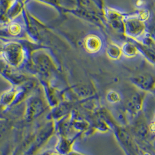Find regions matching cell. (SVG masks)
<instances>
[{
    "instance_id": "6",
    "label": "cell",
    "mask_w": 155,
    "mask_h": 155,
    "mask_svg": "<svg viewBox=\"0 0 155 155\" xmlns=\"http://www.w3.org/2000/svg\"><path fill=\"white\" fill-rule=\"evenodd\" d=\"M85 45L87 50L89 52H98L102 47V42L101 38L95 35H89L86 38Z\"/></svg>"
},
{
    "instance_id": "12",
    "label": "cell",
    "mask_w": 155,
    "mask_h": 155,
    "mask_svg": "<svg viewBox=\"0 0 155 155\" xmlns=\"http://www.w3.org/2000/svg\"><path fill=\"white\" fill-rule=\"evenodd\" d=\"M5 66V64L4 62V61L0 59V71L4 69Z\"/></svg>"
},
{
    "instance_id": "5",
    "label": "cell",
    "mask_w": 155,
    "mask_h": 155,
    "mask_svg": "<svg viewBox=\"0 0 155 155\" xmlns=\"http://www.w3.org/2000/svg\"><path fill=\"white\" fill-rule=\"evenodd\" d=\"M106 15L108 22L115 29L118 31H123L124 30L123 21L125 19L123 15L113 9H107Z\"/></svg>"
},
{
    "instance_id": "10",
    "label": "cell",
    "mask_w": 155,
    "mask_h": 155,
    "mask_svg": "<svg viewBox=\"0 0 155 155\" xmlns=\"http://www.w3.org/2000/svg\"><path fill=\"white\" fill-rule=\"evenodd\" d=\"M137 48L130 43H127L124 45L123 51L124 54L128 56H133L137 54Z\"/></svg>"
},
{
    "instance_id": "7",
    "label": "cell",
    "mask_w": 155,
    "mask_h": 155,
    "mask_svg": "<svg viewBox=\"0 0 155 155\" xmlns=\"http://www.w3.org/2000/svg\"><path fill=\"white\" fill-rule=\"evenodd\" d=\"M134 132L136 135L140 139H146L149 134L147 124L143 119L137 120L134 125Z\"/></svg>"
},
{
    "instance_id": "9",
    "label": "cell",
    "mask_w": 155,
    "mask_h": 155,
    "mask_svg": "<svg viewBox=\"0 0 155 155\" xmlns=\"http://www.w3.org/2000/svg\"><path fill=\"white\" fill-rule=\"evenodd\" d=\"M121 51L118 47L113 45H110L107 49L108 54L112 58H118L121 55Z\"/></svg>"
},
{
    "instance_id": "8",
    "label": "cell",
    "mask_w": 155,
    "mask_h": 155,
    "mask_svg": "<svg viewBox=\"0 0 155 155\" xmlns=\"http://www.w3.org/2000/svg\"><path fill=\"white\" fill-rule=\"evenodd\" d=\"M138 48L142 51V53L145 55V57L148 60H149L151 62L155 64V51L152 50L151 48H149L145 46H142L139 45H138Z\"/></svg>"
},
{
    "instance_id": "11",
    "label": "cell",
    "mask_w": 155,
    "mask_h": 155,
    "mask_svg": "<svg viewBox=\"0 0 155 155\" xmlns=\"http://www.w3.org/2000/svg\"><path fill=\"white\" fill-rule=\"evenodd\" d=\"M109 101H110L112 102L118 101L120 100L119 95L117 94V93H116V92H112L109 93Z\"/></svg>"
},
{
    "instance_id": "2",
    "label": "cell",
    "mask_w": 155,
    "mask_h": 155,
    "mask_svg": "<svg viewBox=\"0 0 155 155\" xmlns=\"http://www.w3.org/2000/svg\"><path fill=\"white\" fill-rule=\"evenodd\" d=\"M4 56L8 62L13 65H17L23 59V48L18 44H9L4 48Z\"/></svg>"
},
{
    "instance_id": "4",
    "label": "cell",
    "mask_w": 155,
    "mask_h": 155,
    "mask_svg": "<svg viewBox=\"0 0 155 155\" xmlns=\"http://www.w3.org/2000/svg\"><path fill=\"white\" fill-rule=\"evenodd\" d=\"M142 99L143 96L141 93L134 92L131 94L126 99V109L131 113H137L141 108Z\"/></svg>"
},
{
    "instance_id": "1",
    "label": "cell",
    "mask_w": 155,
    "mask_h": 155,
    "mask_svg": "<svg viewBox=\"0 0 155 155\" xmlns=\"http://www.w3.org/2000/svg\"><path fill=\"white\" fill-rule=\"evenodd\" d=\"M127 34L134 38H140L146 31V25L139 16L124 19Z\"/></svg>"
},
{
    "instance_id": "3",
    "label": "cell",
    "mask_w": 155,
    "mask_h": 155,
    "mask_svg": "<svg viewBox=\"0 0 155 155\" xmlns=\"http://www.w3.org/2000/svg\"><path fill=\"white\" fill-rule=\"evenodd\" d=\"M132 82L140 89L152 91L155 89V77L149 74H144L132 78Z\"/></svg>"
}]
</instances>
